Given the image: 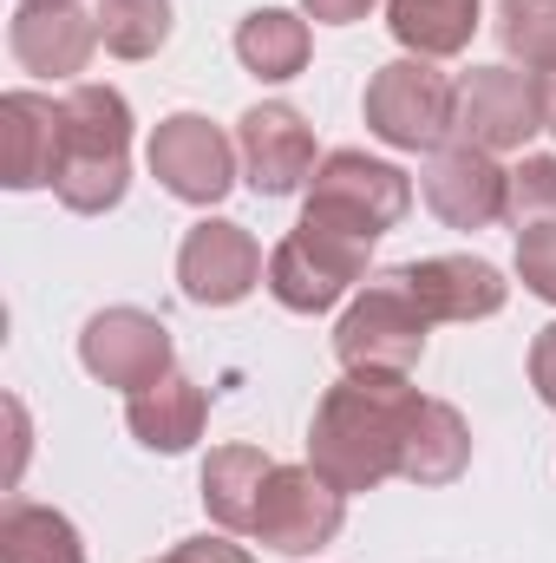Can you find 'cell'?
I'll list each match as a JSON object with an SVG mask.
<instances>
[{"label": "cell", "instance_id": "cell-28", "mask_svg": "<svg viewBox=\"0 0 556 563\" xmlns=\"http://www.w3.org/2000/svg\"><path fill=\"white\" fill-rule=\"evenodd\" d=\"M531 387H537V400L556 413V321L531 341Z\"/></svg>", "mask_w": 556, "mask_h": 563}, {"label": "cell", "instance_id": "cell-16", "mask_svg": "<svg viewBox=\"0 0 556 563\" xmlns=\"http://www.w3.org/2000/svg\"><path fill=\"white\" fill-rule=\"evenodd\" d=\"M393 276L432 321H485L504 308V276L478 256H425V263H400Z\"/></svg>", "mask_w": 556, "mask_h": 563}, {"label": "cell", "instance_id": "cell-31", "mask_svg": "<svg viewBox=\"0 0 556 563\" xmlns=\"http://www.w3.org/2000/svg\"><path fill=\"white\" fill-rule=\"evenodd\" d=\"M20 7H40V0H20Z\"/></svg>", "mask_w": 556, "mask_h": 563}, {"label": "cell", "instance_id": "cell-5", "mask_svg": "<svg viewBox=\"0 0 556 563\" xmlns=\"http://www.w3.org/2000/svg\"><path fill=\"white\" fill-rule=\"evenodd\" d=\"M425 328H432V314L387 269L380 282H367L354 295V308L341 314L334 354H341L347 374H407V367H419V354H425Z\"/></svg>", "mask_w": 556, "mask_h": 563}, {"label": "cell", "instance_id": "cell-8", "mask_svg": "<svg viewBox=\"0 0 556 563\" xmlns=\"http://www.w3.org/2000/svg\"><path fill=\"white\" fill-rule=\"evenodd\" d=\"M341 518H347V492H334L314 465H276L249 538L281 558H308L341 538Z\"/></svg>", "mask_w": 556, "mask_h": 563}, {"label": "cell", "instance_id": "cell-4", "mask_svg": "<svg viewBox=\"0 0 556 563\" xmlns=\"http://www.w3.org/2000/svg\"><path fill=\"white\" fill-rule=\"evenodd\" d=\"M367 132L393 151H438L458 119V86L432 59H393L367 79Z\"/></svg>", "mask_w": 556, "mask_h": 563}, {"label": "cell", "instance_id": "cell-18", "mask_svg": "<svg viewBox=\"0 0 556 563\" xmlns=\"http://www.w3.org/2000/svg\"><path fill=\"white\" fill-rule=\"evenodd\" d=\"M269 472H276V459H269L263 445H216V452L203 459V511H210L223 531H256Z\"/></svg>", "mask_w": 556, "mask_h": 563}, {"label": "cell", "instance_id": "cell-13", "mask_svg": "<svg viewBox=\"0 0 556 563\" xmlns=\"http://www.w3.org/2000/svg\"><path fill=\"white\" fill-rule=\"evenodd\" d=\"M236 157H243V177L256 197H294L314 177V125L281 99L249 106L236 119Z\"/></svg>", "mask_w": 556, "mask_h": 563}, {"label": "cell", "instance_id": "cell-3", "mask_svg": "<svg viewBox=\"0 0 556 563\" xmlns=\"http://www.w3.org/2000/svg\"><path fill=\"white\" fill-rule=\"evenodd\" d=\"M413 210V177L400 164H380L367 151H327L314 164V190H308V223H327V230H347L360 243L387 236L400 217Z\"/></svg>", "mask_w": 556, "mask_h": 563}, {"label": "cell", "instance_id": "cell-30", "mask_svg": "<svg viewBox=\"0 0 556 563\" xmlns=\"http://www.w3.org/2000/svg\"><path fill=\"white\" fill-rule=\"evenodd\" d=\"M537 112H544V132H556V73L537 79Z\"/></svg>", "mask_w": 556, "mask_h": 563}, {"label": "cell", "instance_id": "cell-2", "mask_svg": "<svg viewBox=\"0 0 556 563\" xmlns=\"http://www.w3.org/2000/svg\"><path fill=\"white\" fill-rule=\"evenodd\" d=\"M66 144H59V177L53 197L73 217H105L125 184H132V106L112 86H73L66 99Z\"/></svg>", "mask_w": 556, "mask_h": 563}, {"label": "cell", "instance_id": "cell-19", "mask_svg": "<svg viewBox=\"0 0 556 563\" xmlns=\"http://www.w3.org/2000/svg\"><path fill=\"white\" fill-rule=\"evenodd\" d=\"M465 465H471V426L458 420V407L419 394L413 426H407V452H400V478H413V485H452Z\"/></svg>", "mask_w": 556, "mask_h": 563}, {"label": "cell", "instance_id": "cell-21", "mask_svg": "<svg viewBox=\"0 0 556 563\" xmlns=\"http://www.w3.org/2000/svg\"><path fill=\"white\" fill-rule=\"evenodd\" d=\"M0 563H86V544L66 511L13 498L0 511Z\"/></svg>", "mask_w": 556, "mask_h": 563}, {"label": "cell", "instance_id": "cell-26", "mask_svg": "<svg viewBox=\"0 0 556 563\" xmlns=\"http://www.w3.org/2000/svg\"><path fill=\"white\" fill-rule=\"evenodd\" d=\"M518 276H524L531 295L556 301V223L551 230H524V236H518Z\"/></svg>", "mask_w": 556, "mask_h": 563}, {"label": "cell", "instance_id": "cell-25", "mask_svg": "<svg viewBox=\"0 0 556 563\" xmlns=\"http://www.w3.org/2000/svg\"><path fill=\"white\" fill-rule=\"evenodd\" d=\"M504 223L524 230H551L556 223V157H524L511 170V197H504Z\"/></svg>", "mask_w": 556, "mask_h": 563}, {"label": "cell", "instance_id": "cell-20", "mask_svg": "<svg viewBox=\"0 0 556 563\" xmlns=\"http://www.w3.org/2000/svg\"><path fill=\"white\" fill-rule=\"evenodd\" d=\"M387 26L413 59H452L478 33V0H387Z\"/></svg>", "mask_w": 556, "mask_h": 563}, {"label": "cell", "instance_id": "cell-27", "mask_svg": "<svg viewBox=\"0 0 556 563\" xmlns=\"http://www.w3.org/2000/svg\"><path fill=\"white\" fill-rule=\"evenodd\" d=\"M157 563H256L243 544H230V538H184L177 551H164Z\"/></svg>", "mask_w": 556, "mask_h": 563}, {"label": "cell", "instance_id": "cell-7", "mask_svg": "<svg viewBox=\"0 0 556 563\" xmlns=\"http://www.w3.org/2000/svg\"><path fill=\"white\" fill-rule=\"evenodd\" d=\"M79 361H86L92 380L125 387V394H144V387H157V380L177 374V341H170V328H164L157 314H144V308H105V314L86 321Z\"/></svg>", "mask_w": 556, "mask_h": 563}, {"label": "cell", "instance_id": "cell-17", "mask_svg": "<svg viewBox=\"0 0 556 563\" xmlns=\"http://www.w3.org/2000/svg\"><path fill=\"white\" fill-rule=\"evenodd\" d=\"M203 420H210V394L197 380H184V374H170V380H157V387L125 400V426L151 452H190L203 439Z\"/></svg>", "mask_w": 556, "mask_h": 563}, {"label": "cell", "instance_id": "cell-22", "mask_svg": "<svg viewBox=\"0 0 556 563\" xmlns=\"http://www.w3.org/2000/svg\"><path fill=\"white\" fill-rule=\"evenodd\" d=\"M236 59L256 73V79H294L308 66V20L281 13V7H256L243 26H236Z\"/></svg>", "mask_w": 556, "mask_h": 563}, {"label": "cell", "instance_id": "cell-6", "mask_svg": "<svg viewBox=\"0 0 556 563\" xmlns=\"http://www.w3.org/2000/svg\"><path fill=\"white\" fill-rule=\"evenodd\" d=\"M367 256H374V243L301 217L276 243V256H269V295L281 308H294V314H321L367 276Z\"/></svg>", "mask_w": 556, "mask_h": 563}, {"label": "cell", "instance_id": "cell-11", "mask_svg": "<svg viewBox=\"0 0 556 563\" xmlns=\"http://www.w3.org/2000/svg\"><path fill=\"white\" fill-rule=\"evenodd\" d=\"M419 197L438 223L452 230H491L504 217V197H511V170H498L491 151H471V144H438L425 151V170H419Z\"/></svg>", "mask_w": 556, "mask_h": 563}, {"label": "cell", "instance_id": "cell-1", "mask_svg": "<svg viewBox=\"0 0 556 563\" xmlns=\"http://www.w3.org/2000/svg\"><path fill=\"white\" fill-rule=\"evenodd\" d=\"M413 407H419V387H407V374H347V380H334L321 394V407H314L308 465L347 498L400 478Z\"/></svg>", "mask_w": 556, "mask_h": 563}, {"label": "cell", "instance_id": "cell-10", "mask_svg": "<svg viewBox=\"0 0 556 563\" xmlns=\"http://www.w3.org/2000/svg\"><path fill=\"white\" fill-rule=\"evenodd\" d=\"M544 132V112H537V79L511 73V66H471L458 79V119H452V139L471 144V151H518V144Z\"/></svg>", "mask_w": 556, "mask_h": 563}, {"label": "cell", "instance_id": "cell-9", "mask_svg": "<svg viewBox=\"0 0 556 563\" xmlns=\"http://www.w3.org/2000/svg\"><path fill=\"white\" fill-rule=\"evenodd\" d=\"M151 177L184 197V203H223L236 184V144L223 139V125L197 119V112H170L151 132Z\"/></svg>", "mask_w": 556, "mask_h": 563}, {"label": "cell", "instance_id": "cell-24", "mask_svg": "<svg viewBox=\"0 0 556 563\" xmlns=\"http://www.w3.org/2000/svg\"><path fill=\"white\" fill-rule=\"evenodd\" d=\"M498 40L531 73H556V0H504L498 7Z\"/></svg>", "mask_w": 556, "mask_h": 563}, {"label": "cell", "instance_id": "cell-29", "mask_svg": "<svg viewBox=\"0 0 556 563\" xmlns=\"http://www.w3.org/2000/svg\"><path fill=\"white\" fill-rule=\"evenodd\" d=\"M301 7H308L314 20H327V26H347V20H360L374 0H301Z\"/></svg>", "mask_w": 556, "mask_h": 563}, {"label": "cell", "instance_id": "cell-14", "mask_svg": "<svg viewBox=\"0 0 556 563\" xmlns=\"http://www.w3.org/2000/svg\"><path fill=\"white\" fill-rule=\"evenodd\" d=\"M7 46L26 73L40 79H73L86 73L92 46H99V20L79 7V0H40V7H20L13 26H7Z\"/></svg>", "mask_w": 556, "mask_h": 563}, {"label": "cell", "instance_id": "cell-12", "mask_svg": "<svg viewBox=\"0 0 556 563\" xmlns=\"http://www.w3.org/2000/svg\"><path fill=\"white\" fill-rule=\"evenodd\" d=\"M263 282V243L230 223V217H203L184 250H177V288L197 301V308H230L243 301L249 288Z\"/></svg>", "mask_w": 556, "mask_h": 563}, {"label": "cell", "instance_id": "cell-15", "mask_svg": "<svg viewBox=\"0 0 556 563\" xmlns=\"http://www.w3.org/2000/svg\"><path fill=\"white\" fill-rule=\"evenodd\" d=\"M59 144H66V106L46 92H7L0 99V170L7 190H40L59 177Z\"/></svg>", "mask_w": 556, "mask_h": 563}, {"label": "cell", "instance_id": "cell-23", "mask_svg": "<svg viewBox=\"0 0 556 563\" xmlns=\"http://www.w3.org/2000/svg\"><path fill=\"white\" fill-rule=\"evenodd\" d=\"M105 53L119 59H151L170 40V0H99L92 7Z\"/></svg>", "mask_w": 556, "mask_h": 563}]
</instances>
